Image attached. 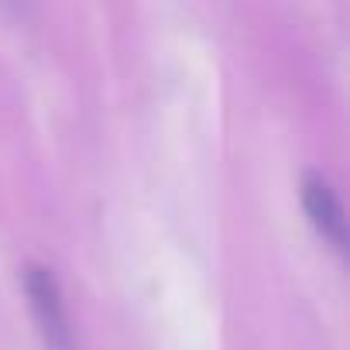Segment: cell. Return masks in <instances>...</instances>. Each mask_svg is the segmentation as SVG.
<instances>
[{"label": "cell", "mask_w": 350, "mask_h": 350, "mask_svg": "<svg viewBox=\"0 0 350 350\" xmlns=\"http://www.w3.org/2000/svg\"><path fill=\"white\" fill-rule=\"evenodd\" d=\"M21 282H25V295H28V306H31V316H35L45 350H79L55 271L45 265H28Z\"/></svg>", "instance_id": "obj_1"}, {"label": "cell", "mask_w": 350, "mask_h": 350, "mask_svg": "<svg viewBox=\"0 0 350 350\" xmlns=\"http://www.w3.org/2000/svg\"><path fill=\"white\" fill-rule=\"evenodd\" d=\"M302 210L326 244H333L336 251H347V217H343L340 196L316 172L302 175Z\"/></svg>", "instance_id": "obj_2"}]
</instances>
